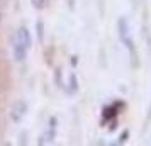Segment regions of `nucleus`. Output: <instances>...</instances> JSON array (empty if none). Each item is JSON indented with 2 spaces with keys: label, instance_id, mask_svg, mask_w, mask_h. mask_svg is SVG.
<instances>
[{
  "label": "nucleus",
  "instance_id": "f257e3e1",
  "mask_svg": "<svg viewBox=\"0 0 151 146\" xmlns=\"http://www.w3.org/2000/svg\"><path fill=\"white\" fill-rule=\"evenodd\" d=\"M31 46H32L31 31L26 26H21L12 36V58L15 61H24L27 58Z\"/></svg>",
  "mask_w": 151,
  "mask_h": 146
},
{
  "label": "nucleus",
  "instance_id": "7ed1b4c3",
  "mask_svg": "<svg viewBox=\"0 0 151 146\" xmlns=\"http://www.w3.org/2000/svg\"><path fill=\"white\" fill-rule=\"evenodd\" d=\"M26 112H27V104L24 100H17L12 105V109H10V119L14 122H21L24 119V116H26Z\"/></svg>",
  "mask_w": 151,
  "mask_h": 146
},
{
  "label": "nucleus",
  "instance_id": "20e7f679",
  "mask_svg": "<svg viewBox=\"0 0 151 146\" xmlns=\"http://www.w3.org/2000/svg\"><path fill=\"white\" fill-rule=\"evenodd\" d=\"M68 83H70L68 92H70V93H75V92L78 90V83H76V75H75V73H71V75H70Z\"/></svg>",
  "mask_w": 151,
  "mask_h": 146
},
{
  "label": "nucleus",
  "instance_id": "39448f33",
  "mask_svg": "<svg viewBox=\"0 0 151 146\" xmlns=\"http://www.w3.org/2000/svg\"><path fill=\"white\" fill-rule=\"evenodd\" d=\"M31 2H32V5H34L36 9H42L44 4H46V0H31Z\"/></svg>",
  "mask_w": 151,
  "mask_h": 146
},
{
  "label": "nucleus",
  "instance_id": "f03ea898",
  "mask_svg": "<svg viewBox=\"0 0 151 146\" xmlns=\"http://www.w3.org/2000/svg\"><path fill=\"white\" fill-rule=\"evenodd\" d=\"M117 32H119V39L124 44V48L129 49V53L132 56L136 55V49H134V39H132V32H131V26L129 21L126 17H121L117 21Z\"/></svg>",
  "mask_w": 151,
  "mask_h": 146
}]
</instances>
